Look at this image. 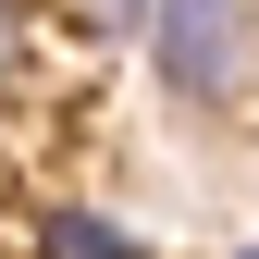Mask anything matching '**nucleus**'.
Segmentation results:
<instances>
[{"label":"nucleus","instance_id":"f257e3e1","mask_svg":"<svg viewBox=\"0 0 259 259\" xmlns=\"http://www.w3.org/2000/svg\"><path fill=\"white\" fill-rule=\"evenodd\" d=\"M148 74L185 111H247L259 99V0H160L148 13Z\"/></svg>","mask_w":259,"mask_h":259},{"label":"nucleus","instance_id":"f03ea898","mask_svg":"<svg viewBox=\"0 0 259 259\" xmlns=\"http://www.w3.org/2000/svg\"><path fill=\"white\" fill-rule=\"evenodd\" d=\"M25 235H37V259H148V247L111 222V210H87V198H50Z\"/></svg>","mask_w":259,"mask_h":259},{"label":"nucleus","instance_id":"7ed1b4c3","mask_svg":"<svg viewBox=\"0 0 259 259\" xmlns=\"http://www.w3.org/2000/svg\"><path fill=\"white\" fill-rule=\"evenodd\" d=\"M37 74V0H0V99Z\"/></svg>","mask_w":259,"mask_h":259},{"label":"nucleus","instance_id":"20e7f679","mask_svg":"<svg viewBox=\"0 0 259 259\" xmlns=\"http://www.w3.org/2000/svg\"><path fill=\"white\" fill-rule=\"evenodd\" d=\"M148 13H160V0H87V25H99V37H148Z\"/></svg>","mask_w":259,"mask_h":259},{"label":"nucleus","instance_id":"39448f33","mask_svg":"<svg viewBox=\"0 0 259 259\" xmlns=\"http://www.w3.org/2000/svg\"><path fill=\"white\" fill-rule=\"evenodd\" d=\"M235 259H259V247H235Z\"/></svg>","mask_w":259,"mask_h":259}]
</instances>
